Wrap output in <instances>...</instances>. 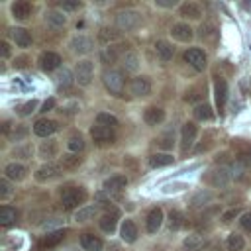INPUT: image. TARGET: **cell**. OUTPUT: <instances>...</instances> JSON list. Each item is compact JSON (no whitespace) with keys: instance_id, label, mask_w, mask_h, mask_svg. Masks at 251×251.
<instances>
[{"instance_id":"cell-1","label":"cell","mask_w":251,"mask_h":251,"mask_svg":"<svg viewBox=\"0 0 251 251\" xmlns=\"http://www.w3.org/2000/svg\"><path fill=\"white\" fill-rule=\"evenodd\" d=\"M88 198V192L82 186H69L61 192V206L65 210H75L80 204H84Z\"/></svg>"},{"instance_id":"cell-2","label":"cell","mask_w":251,"mask_h":251,"mask_svg":"<svg viewBox=\"0 0 251 251\" xmlns=\"http://www.w3.org/2000/svg\"><path fill=\"white\" fill-rule=\"evenodd\" d=\"M102 80H104V86L110 90V94L114 96H122L124 92V75L116 69H110L102 75Z\"/></svg>"},{"instance_id":"cell-3","label":"cell","mask_w":251,"mask_h":251,"mask_svg":"<svg viewBox=\"0 0 251 251\" xmlns=\"http://www.w3.org/2000/svg\"><path fill=\"white\" fill-rule=\"evenodd\" d=\"M139 22H141V16H139L135 10H122V12H118V16H116V25H118L120 29H124V31L135 29V27L139 25Z\"/></svg>"},{"instance_id":"cell-4","label":"cell","mask_w":251,"mask_h":251,"mask_svg":"<svg viewBox=\"0 0 251 251\" xmlns=\"http://www.w3.org/2000/svg\"><path fill=\"white\" fill-rule=\"evenodd\" d=\"M229 178H231V175H229V171L226 169V167H216V169H210L208 173H206V176H204V180L210 184V186H226L227 182H229Z\"/></svg>"},{"instance_id":"cell-5","label":"cell","mask_w":251,"mask_h":251,"mask_svg":"<svg viewBox=\"0 0 251 251\" xmlns=\"http://www.w3.org/2000/svg\"><path fill=\"white\" fill-rule=\"evenodd\" d=\"M92 75H94V65H92V61H80V63H76L75 78H76V82H78L80 86L90 84Z\"/></svg>"},{"instance_id":"cell-6","label":"cell","mask_w":251,"mask_h":251,"mask_svg":"<svg viewBox=\"0 0 251 251\" xmlns=\"http://www.w3.org/2000/svg\"><path fill=\"white\" fill-rule=\"evenodd\" d=\"M184 61L194 69V71H204L206 69V53L202 51V49H198V47H192V49H188L186 53H184Z\"/></svg>"},{"instance_id":"cell-7","label":"cell","mask_w":251,"mask_h":251,"mask_svg":"<svg viewBox=\"0 0 251 251\" xmlns=\"http://www.w3.org/2000/svg\"><path fill=\"white\" fill-rule=\"evenodd\" d=\"M200 37H202V41L204 43H208V45H216L218 43V37H220V29H218V25H216V22H212V20H206L202 25H200Z\"/></svg>"},{"instance_id":"cell-8","label":"cell","mask_w":251,"mask_h":251,"mask_svg":"<svg viewBox=\"0 0 251 251\" xmlns=\"http://www.w3.org/2000/svg\"><path fill=\"white\" fill-rule=\"evenodd\" d=\"M90 135H92V139H94L98 145H106V143H112V141L116 139L112 127H104V126H98V124L90 127Z\"/></svg>"},{"instance_id":"cell-9","label":"cell","mask_w":251,"mask_h":251,"mask_svg":"<svg viewBox=\"0 0 251 251\" xmlns=\"http://www.w3.org/2000/svg\"><path fill=\"white\" fill-rule=\"evenodd\" d=\"M61 167L59 165H53V163H47V165H41L37 171H35V180L39 182H47V180H55L59 175H61Z\"/></svg>"},{"instance_id":"cell-10","label":"cell","mask_w":251,"mask_h":251,"mask_svg":"<svg viewBox=\"0 0 251 251\" xmlns=\"http://www.w3.org/2000/svg\"><path fill=\"white\" fill-rule=\"evenodd\" d=\"M59 127V124L55 120H47V118H41L33 124V133L39 135V137H49L51 133H55Z\"/></svg>"},{"instance_id":"cell-11","label":"cell","mask_w":251,"mask_h":251,"mask_svg":"<svg viewBox=\"0 0 251 251\" xmlns=\"http://www.w3.org/2000/svg\"><path fill=\"white\" fill-rule=\"evenodd\" d=\"M69 47H71L73 53L84 55V53H88V51L92 49V39H90L88 35H75V37L69 41Z\"/></svg>"},{"instance_id":"cell-12","label":"cell","mask_w":251,"mask_h":251,"mask_svg":"<svg viewBox=\"0 0 251 251\" xmlns=\"http://www.w3.org/2000/svg\"><path fill=\"white\" fill-rule=\"evenodd\" d=\"M196 133H198V127H196V124H194V122H186V124L182 126V129H180L182 151H186V149H190V147H192V143H194V139H196Z\"/></svg>"},{"instance_id":"cell-13","label":"cell","mask_w":251,"mask_h":251,"mask_svg":"<svg viewBox=\"0 0 251 251\" xmlns=\"http://www.w3.org/2000/svg\"><path fill=\"white\" fill-rule=\"evenodd\" d=\"M59 65H61V57H59L57 53H53V51L41 53V57H39V67H41V71L51 73V71L59 69Z\"/></svg>"},{"instance_id":"cell-14","label":"cell","mask_w":251,"mask_h":251,"mask_svg":"<svg viewBox=\"0 0 251 251\" xmlns=\"http://www.w3.org/2000/svg\"><path fill=\"white\" fill-rule=\"evenodd\" d=\"M171 35L176 39V41H182V43H188V41H192V37H194V33H192V27L188 25V24H175L173 27H171Z\"/></svg>"},{"instance_id":"cell-15","label":"cell","mask_w":251,"mask_h":251,"mask_svg":"<svg viewBox=\"0 0 251 251\" xmlns=\"http://www.w3.org/2000/svg\"><path fill=\"white\" fill-rule=\"evenodd\" d=\"M163 120H165V110L159 108V106H149V108L143 112V122H145L147 126H159Z\"/></svg>"},{"instance_id":"cell-16","label":"cell","mask_w":251,"mask_h":251,"mask_svg":"<svg viewBox=\"0 0 251 251\" xmlns=\"http://www.w3.org/2000/svg\"><path fill=\"white\" fill-rule=\"evenodd\" d=\"M31 4L29 2H25V0H20V2H14L12 4V18L14 20H20V22H24V20H27L29 16H31Z\"/></svg>"},{"instance_id":"cell-17","label":"cell","mask_w":251,"mask_h":251,"mask_svg":"<svg viewBox=\"0 0 251 251\" xmlns=\"http://www.w3.org/2000/svg\"><path fill=\"white\" fill-rule=\"evenodd\" d=\"M155 53H157V57H159V61H161V63H169V61L173 59L175 47H173L169 41L159 39V41L155 43Z\"/></svg>"},{"instance_id":"cell-18","label":"cell","mask_w":251,"mask_h":251,"mask_svg":"<svg viewBox=\"0 0 251 251\" xmlns=\"http://www.w3.org/2000/svg\"><path fill=\"white\" fill-rule=\"evenodd\" d=\"M131 94L135 96H147L151 92V80L147 76H137L131 80Z\"/></svg>"},{"instance_id":"cell-19","label":"cell","mask_w":251,"mask_h":251,"mask_svg":"<svg viewBox=\"0 0 251 251\" xmlns=\"http://www.w3.org/2000/svg\"><path fill=\"white\" fill-rule=\"evenodd\" d=\"M4 175L10 180H24L25 175H27V169L22 163H10V165L4 167Z\"/></svg>"},{"instance_id":"cell-20","label":"cell","mask_w":251,"mask_h":251,"mask_svg":"<svg viewBox=\"0 0 251 251\" xmlns=\"http://www.w3.org/2000/svg\"><path fill=\"white\" fill-rule=\"evenodd\" d=\"M163 224V210L161 208H153L149 214H147V222H145V227L149 233H157V229L161 227Z\"/></svg>"},{"instance_id":"cell-21","label":"cell","mask_w":251,"mask_h":251,"mask_svg":"<svg viewBox=\"0 0 251 251\" xmlns=\"http://www.w3.org/2000/svg\"><path fill=\"white\" fill-rule=\"evenodd\" d=\"M214 94H216V104L222 110L226 106V100H227V84H226L224 78L216 76V80H214Z\"/></svg>"},{"instance_id":"cell-22","label":"cell","mask_w":251,"mask_h":251,"mask_svg":"<svg viewBox=\"0 0 251 251\" xmlns=\"http://www.w3.org/2000/svg\"><path fill=\"white\" fill-rule=\"evenodd\" d=\"M126 186H127V176L126 175H114V176H110V178L104 180L106 192H120Z\"/></svg>"},{"instance_id":"cell-23","label":"cell","mask_w":251,"mask_h":251,"mask_svg":"<svg viewBox=\"0 0 251 251\" xmlns=\"http://www.w3.org/2000/svg\"><path fill=\"white\" fill-rule=\"evenodd\" d=\"M120 237L126 241V243H133L137 239V227L131 220H124L122 222V227H120Z\"/></svg>"},{"instance_id":"cell-24","label":"cell","mask_w":251,"mask_h":251,"mask_svg":"<svg viewBox=\"0 0 251 251\" xmlns=\"http://www.w3.org/2000/svg\"><path fill=\"white\" fill-rule=\"evenodd\" d=\"M10 31H12V39L18 47H29L31 45V33L25 27H14Z\"/></svg>"},{"instance_id":"cell-25","label":"cell","mask_w":251,"mask_h":251,"mask_svg":"<svg viewBox=\"0 0 251 251\" xmlns=\"http://www.w3.org/2000/svg\"><path fill=\"white\" fill-rule=\"evenodd\" d=\"M57 153H59V143H57V139H47V141H43L41 145H39V157L41 159H53V157H57Z\"/></svg>"},{"instance_id":"cell-26","label":"cell","mask_w":251,"mask_h":251,"mask_svg":"<svg viewBox=\"0 0 251 251\" xmlns=\"http://www.w3.org/2000/svg\"><path fill=\"white\" fill-rule=\"evenodd\" d=\"M63 237H65V229H55V231H51V233L43 235V237L39 239L37 247H39V249H45V247H53V245H57L59 241H63Z\"/></svg>"},{"instance_id":"cell-27","label":"cell","mask_w":251,"mask_h":251,"mask_svg":"<svg viewBox=\"0 0 251 251\" xmlns=\"http://www.w3.org/2000/svg\"><path fill=\"white\" fill-rule=\"evenodd\" d=\"M45 22H47L53 29H59V27H63V25L67 24V18H65L63 12H59V10H47V12H45Z\"/></svg>"},{"instance_id":"cell-28","label":"cell","mask_w":251,"mask_h":251,"mask_svg":"<svg viewBox=\"0 0 251 251\" xmlns=\"http://www.w3.org/2000/svg\"><path fill=\"white\" fill-rule=\"evenodd\" d=\"M80 245H82L84 251H100L102 249V239L92 235V233H84L80 237Z\"/></svg>"},{"instance_id":"cell-29","label":"cell","mask_w":251,"mask_h":251,"mask_svg":"<svg viewBox=\"0 0 251 251\" xmlns=\"http://www.w3.org/2000/svg\"><path fill=\"white\" fill-rule=\"evenodd\" d=\"M80 165V157L76 155V153H67V155H63L61 159H59V167L63 169V171H73V169H76Z\"/></svg>"},{"instance_id":"cell-30","label":"cell","mask_w":251,"mask_h":251,"mask_svg":"<svg viewBox=\"0 0 251 251\" xmlns=\"http://www.w3.org/2000/svg\"><path fill=\"white\" fill-rule=\"evenodd\" d=\"M180 16L190 18V20H198L202 16V8L198 4H194V2H186V4L180 6Z\"/></svg>"},{"instance_id":"cell-31","label":"cell","mask_w":251,"mask_h":251,"mask_svg":"<svg viewBox=\"0 0 251 251\" xmlns=\"http://www.w3.org/2000/svg\"><path fill=\"white\" fill-rule=\"evenodd\" d=\"M120 47H124V45H108V47H104L102 53H100L102 63H116V59L120 57V51H122Z\"/></svg>"},{"instance_id":"cell-32","label":"cell","mask_w":251,"mask_h":251,"mask_svg":"<svg viewBox=\"0 0 251 251\" xmlns=\"http://www.w3.org/2000/svg\"><path fill=\"white\" fill-rule=\"evenodd\" d=\"M171 163H173V155H169V153H155V155L149 157V165H151L153 169L169 167Z\"/></svg>"},{"instance_id":"cell-33","label":"cell","mask_w":251,"mask_h":251,"mask_svg":"<svg viewBox=\"0 0 251 251\" xmlns=\"http://www.w3.org/2000/svg\"><path fill=\"white\" fill-rule=\"evenodd\" d=\"M122 67L126 69V71H129V73H135L137 69H139V59H137V55L135 53H124L122 55Z\"/></svg>"},{"instance_id":"cell-34","label":"cell","mask_w":251,"mask_h":251,"mask_svg":"<svg viewBox=\"0 0 251 251\" xmlns=\"http://www.w3.org/2000/svg\"><path fill=\"white\" fill-rule=\"evenodd\" d=\"M118 39H120V33L116 29H112V27H102L98 31V41L104 43V45H110L112 41H118Z\"/></svg>"},{"instance_id":"cell-35","label":"cell","mask_w":251,"mask_h":251,"mask_svg":"<svg viewBox=\"0 0 251 251\" xmlns=\"http://www.w3.org/2000/svg\"><path fill=\"white\" fill-rule=\"evenodd\" d=\"M16 218H18V212L14 208H10V206L0 208V224L2 226H12L16 222Z\"/></svg>"},{"instance_id":"cell-36","label":"cell","mask_w":251,"mask_h":251,"mask_svg":"<svg viewBox=\"0 0 251 251\" xmlns=\"http://www.w3.org/2000/svg\"><path fill=\"white\" fill-rule=\"evenodd\" d=\"M94 216H96V208L94 206H84V208H78L73 218H75V222H88Z\"/></svg>"},{"instance_id":"cell-37","label":"cell","mask_w":251,"mask_h":251,"mask_svg":"<svg viewBox=\"0 0 251 251\" xmlns=\"http://www.w3.org/2000/svg\"><path fill=\"white\" fill-rule=\"evenodd\" d=\"M96 124L98 126H104V127H116L118 126V118L116 116H112V114H108V112H100L98 116H96Z\"/></svg>"},{"instance_id":"cell-38","label":"cell","mask_w":251,"mask_h":251,"mask_svg":"<svg viewBox=\"0 0 251 251\" xmlns=\"http://www.w3.org/2000/svg\"><path fill=\"white\" fill-rule=\"evenodd\" d=\"M116 218H118V214H106V216H102V218H100V227H102V231L112 233V231L116 229Z\"/></svg>"},{"instance_id":"cell-39","label":"cell","mask_w":251,"mask_h":251,"mask_svg":"<svg viewBox=\"0 0 251 251\" xmlns=\"http://www.w3.org/2000/svg\"><path fill=\"white\" fill-rule=\"evenodd\" d=\"M210 200H212V194H210L208 190H200V192H196V194L192 196L190 204H192V208H200V206L208 204Z\"/></svg>"},{"instance_id":"cell-40","label":"cell","mask_w":251,"mask_h":251,"mask_svg":"<svg viewBox=\"0 0 251 251\" xmlns=\"http://www.w3.org/2000/svg\"><path fill=\"white\" fill-rule=\"evenodd\" d=\"M245 247V241L239 233H229L227 235V249L229 251H241Z\"/></svg>"},{"instance_id":"cell-41","label":"cell","mask_w":251,"mask_h":251,"mask_svg":"<svg viewBox=\"0 0 251 251\" xmlns=\"http://www.w3.org/2000/svg\"><path fill=\"white\" fill-rule=\"evenodd\" d=\"M194 118H196V120H212V118H214L212 108H210L208 104H198V106L194 108Z\"/></svg>"},{"instance_id":"cell-42","label":"cell","mask_w":251,"mask_h":251,"mask_svg":"<svg viewBox=\"0 0 251 251\" xmlns=\"http://www.w3.org/2000/svg\"><path fill=\"white\" fill-rule=\"evenodd\" d=\"M27 135V127L24 126V124H16L14 127H12V131L8 133V139L10 141H20V139H24Z\"/></svg>"},{"instance_id":"cell-43","label":"cell","mask_w":251,"mask_h":251,"mask_svg":"<svg viewBox=\"0 0 251 251\" xmlns=\"http://www.w3.org/2000/svg\"><path fill=\"white\" fill-rule=\"evenodd\" d=\"M67 147H69L71 153L82 151V149H84V139H82V135H71L69 141H67Z\"/></svg>"},{"instance_id":"cell-44","label":"cell","mask_w":251,"mask_h":251,"mask_svg":"<svg viewBox=\"0 0 251 251\" xmlns=\"http://www.w3.org/2000/svg\"><path fill=\"white\" fill-rule=\"evenodd\" d=\"M169 226H171V229H180V227L184 226V216H182V212L173 210V212L169 214Z\"/></svg>"},{"instance_id":"cell-45","label":"cell","mask_w":251,"mask_h":251,"mask_svg":"<svg viewBox=\"0 0 251 251\" xmlns=\"http://www.w3.org/2000/svg\"><path fill=\"white\" fill-rule=\"evenodd\" d=\"M12 155H14V157H18V159H31V155H33V147H31V145L16 147V149L12 151Z\"/></svg>"},{"instance_id":"cell-46","label":"cell","mask_w":251,"mask_h":251,"mask_svg":"<svg viewBox=\"0 0 251 251\" xmlns=\"http://www.w3.org/2000/svg\"><path fill=\"white\" fill-rule=\"evenodd\" d=\"M71 76H73V75H71V71H69V69L59 71V73H57V84H59V86H69V84H71V80H73Z\"/></svg>"},{"instance_id":"cell-47","label":"cell","mask_w":251,"mask_h":251,"mask_svg":"<svg viewBox=\"0 0 251 251\" xmlns=\"http://www.w3.org/2000/svg\"><path fill=\"white\" fill-rule=\"evenodd\" d=\"M35 108H37V100H29V102H25L24 106L18 108V114L25 118V116H29L31 112H35Z\"/></svg>"},{"instance_id":"cell-48","label":"cell","mask_w":251,"mask_h":251,"mask_svg":"<svg viewBox=\"0 0 251 251\" xmlns=\"http://www.w3.org/2000/svg\"><path fill=\"white\" fill-rule=\"evenodd\" d=\"M202 241H204V237H202V235H198V233H194V235H188V237L184 239V245H186L188 249H194V247L202 245ZM194 251H196V249H194Z\"/></svg>"},{"instance_id":"cell-49","label":"cell","mask_w":251,"mask_h":251,"mask_svg":"<svg viewBox=\"0 0 251 251\" xmlns=\"http://www.w3.org/2000/svg\"><path fill=\"white\" fill-rule=\"evenodd\" d=\"M59 8H61L63 12H73V10H78V8H80V2H78V0H75V2L63 0V2H59Z\"/></svg>"},{"instance_id":"cell-50","label":"cell","mask_w":251,"mask_h":251,"mask_svg":"<svg viewBox=\"0 0 251 251\" xmlns=\"http://www.w3.org/2000/svg\"><path fill=\"white\" fill-rule=\"evenodd\" d=\"M78 108H80V106H78V102H75V100H73V102H69V104H65L61 112H63V114H67V116H73L75 112H78Z\"/></svg>"},{"instance_id":"cell-51","label":"cell","mask_w":251,"mask_h":251,"mask_svg":"<svg viewBox=\"0 0 251 251\" xmlns=\"http://www.w3.org/2000/svg\"><path fill=\"white\" fill-rule=\"evenodd\" d=\"M157 141H159V145H161L163 149H171V147H173V135H171V133H165V135L159 137Z\"/></svg>"},{"instance_id":"cell-52","label":"cell","mask_w":251,"mask_h":251,"mask_svg":"<svg viewBox=\"0 0 251 251\" xmlns=\"http://www.w3.org/2000/svg\"><path fill=\"white\" fill-rule=\"evenodd\" d=\"M202 94H200V88H192V90H188L186 92V96H184V100L186 102H194V100H198Z\"/></svg>"},{"instance_id":"cell-53","label":"cell","mask_w":251,"mask_h":251,"mask_svg":"<svg viewBox=\"0 0 251 251\" xmlns=\"http://www.w3.org/2000/svg\"><path fill=\"white\" fill-rule=\"evenodd\" d=\"M237 216H239V210H237V208H231V210H227V212L222 214V220H224V222H231V220L237 218Z\"/></svg>"},{"instance_id":"cell-54","label":"cell","mask_w":251,"mask_h":251,"mask_svg":"<svg viewBox=\"0 0 251 251\" xmlns=\"http://www.w3.org/2000/svg\"><path fill=\"white\" fill-rule=\"evenodd\" d=\"M8 194H10V184L6 178H2L0 180V198H8Z\"/></svg>"},{"instance_id":"cell-55","label":"cell","mask_w":251,"mask_h":251,"mask_svg":"<svg viewBox=\"0 0 251 251\" xmlns=\"http://www.w3.org/2000/svg\"><path fill=\"white\" fill-rule=\"evenodd\" d=\"M239 222H241V226H243L247 231H251V212H245Z\"/></svg>"},{"instance_id":"cell-56","label":"cell","mask_w":251,"mask_h":251,"mask_svg":"<svg viewBox=\"0 0 251 251\" xmlns=\"http://www.w3.org/2000/svg\"><path fill=\"white\" fill-rule=\"evenodd\" d=\"M155 4L161 6V8H175L176 6V0H155Z\"/></svg>"},{"instance_id":"cell-57","label":"cell","mask_w":251,"mask_h":251,"mask_svg":"<svg viewBox=\"0 0 251 251\" xmlns=\"http://www.w3.org/2000/svg\"><path fill=\"white\" fill-rule=\"evenodd\" d=\"M0 55H2V59H8L10 57V45H8V41H2L0 43Z\"/></svg>"},{"instance_id":"cell-58","label":"cell","mask_w":251,"mask_h":251,"mask_svg":"<svg viewBox=\"0 0 251 251\" xmlns=\"http://www.w3.org/2000/svg\"><path fill=\"white\" fill-rule=\"evenodd\" d=\"M55 98H47L45 102H43V106H41V112H49V110H53L55 108Z\"/></svg>"},{"instance_id":"cell-59","label":"cell","mask_w":251,"mask_h":251,"mask_svg":"<svg viewBox=\"0 0 251 251\" xmlns=\"http://www.w3.org/2000/svg\"><path fill=\"white\" fill-rule=\"evenodd\" d=\"M14 65H16L18 69H22V67H25V65H27V59H25V57H18Z\"/></svg>"}]
</instances>
